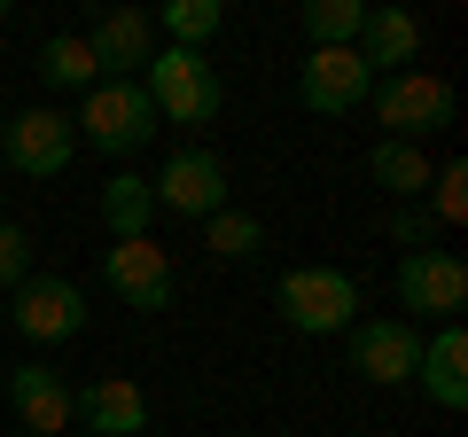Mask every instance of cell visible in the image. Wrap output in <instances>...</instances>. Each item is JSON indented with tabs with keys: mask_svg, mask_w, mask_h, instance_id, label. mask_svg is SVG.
Wrapping results in <instances>:
<instances>
[{
	"mask_svg": "<svg viewBox=\"0 0 468 437\" xmlns=\"http://www.w3.org/2000/svg\"><path fill=\"white\" fill-rule=\"evenodd\" d=\"M0 149H8V165L24 172V180H55V172L79 156V133H70L63 110H24V118H8V133H0Z\"/></svg>",
	"mask_w": 468,
	"mask_h": 437,
	"instance_id": "8fae6325",
	"label": "cell"
},
{
	"mask_svg": "<svg viewBox=\"0 0 468 437\" xmlns=\"http://www.w3.org/2000/svg\"><path fill=\"white\" fill-rule=\"evenodd\" d=\"M390 235H399L406 250H437V218H430V203H399V211H390Z\"/></svg>",
	"mask_w": 468,
	"mask_h": 437,
	"instance_id": "d4e9b609",
	"label": "cell"
},
{
	"mask_svg": "<svg viewBox=\"0 0 468 437\" xmlns=\"http://www.w3.org/2000/svg\"><path fill=\"white\" fill-rule=\"evenodd\" d=\"M79 39H86V55H94L101 79H133V70H149V55L165 48L149 8H101V16L86 24Z\"/></svg>",
	"mask_w": 468,
	"mask_h": 437,
	"instance_id": "30bf717a",
	"label": "cell"
},
{
	"mask_svg": "<svg viewBox=\"0 0 468 437\" xmlns=\"http://www.w3.org/2000/svg\"><path fill=\"white\" fill-rule=\"evenodd\" d=\"M344 336H351V375H367V383H383V390L414 383V368H421V328L414 320L375 313V320H351Z\"/></svg>",
	"mask_w": 468,
	"mask_h": 437,
	"instance_id": "8992f818",
	"label": "cell"
},
{
	"mask_svg": "<svg viewBox=\"0 0 468 437\" xmlns=\"http://www.w3.org/2000/svg\"><path fill=\"white\" fill-rule=\"evenodd\" d=\"M141 94H149V110H156V118H172V125H211L218 101H227V86H218L211 55H196V48H156L149 70H141Z\"/></svg>",
	"mask_w": 468,
	"mask_h": 437,
	"instance_id": "6da1fadb",
	"label": "cell"
},
{
	"mask_svg": "<svg viewBox=\"0 0 468 437\" xmlns=\"http://www.w3.org/2000/svg\"><path fill=\"white\" fill-rule=\"evenodd\" d=\"M70 133L94 141L101 156H133L141 141L156 133V110H149V94H141V79H101V86H86V110L70 118Z\"/></svg>",
	"mask_w": 468,
	"mask_h": 437,
	"instance_id": "277c9868",
	"label": "cell"
},
{
	"mask_svg": "<svg viewBox=\"0 0 468 437\" xmlns=\"http://www.w3.org/2000/svg\"><path fill=\"white\" fill-rule=\"evenodd\" d=\"M258 242H266V227H258L250 211H234V203H227V211H211V218H203V250H211V258H227V266L258 258Z\"/></svg>",
	"mask_w": 468,
	"mask_h": 437,
	"instance_id": "ffe728a7",
	"label": "cell"
},
{
	"mask_svg": "<svg viewBox=\"0 0 468 437\" xmlns=\"http://www.w3.org/2000/svg\"><path fill=\"white\" fill-rule=\"evenodd\" d=\"M273 297H282V320L297 336H344L359 320V282L344 266H289Z\"/></svg>",
	"mask_w": 468,
	"mask_h": 437,
	"instance_id": "7a4b0ae2",
	"label": "cell"
},
{
	"mask_svg": "<svg viewBox=\"0 0 468 437\" xmlns=\"http://www.w3.org/2000/svg\"><path fill=\"white\" fill-rule=\"evenodd\" d=\"M430 218H437V227H461V218H468V165H437V180H430Z\"/></svg>",
	"mask_w": 468,
	"mask_h": 437,
	"instance_id": "603a6c76",
	"label": "cell"
},
{
	"mask_svg": "<svg viewBox=\"0 0 468 437\" xmlns=\"http://www.w3.org/2000/svg\"><path fill=\"white\" fill-rule=\"evenodd\" d=\"M0 24H8V0H0Z\"/></svg>",
	"mask_w": 468,
	"mask_h": 437,
	"instance_id": "484cf974",
	"label": "cell"
},
{
	"mask_svg": "<svg viewBox=\"0 0 468 437\" xmlns=\"http://www.w3.org/2000/svg\"><path fill=\"white\" fill-rule=\"evenodd\" d=\"M70 421H86L94 437H141L149 430V390L133 375H94L86 390H70Z\"/></svg>",
	"mask_w": 468,
	"mask_h": 437,
	"instance_id": "4fadbf2b",
	"label": "cell"
},
{
	"mask_svg": "<svg viewBox=\"0 0 468 437\" xmlns=\"http://www.w3.org/2000/svg\"><path fill=\"white\" fill-rule=\"evenodd\" d=\"M32 282V235L16 218H0V289H24Z\"/></svg>",
	"mask_w": 468,
	"mask_h": 437,
	"instance_id": "cb8c5ba5",
	"label": "cell"
},
{
	"mask_svg": "<svg viewBox=\"0 0 468 437\" xmlns=\"http://www.w3.org/2000/svg\"><path fill=\"white\" fill-rule=\"evenodd\" d=\"M16 328L32 344H70L86 328V289L63 282V273H32V282L16 289Z\"/></svg>",
	"mask_w": 468,
	"mask_h": 437,
	"instance_id": "7c38bea8",
	"label": "cell"
},
{
	"mask_svg": "<svg viewBox=\"0 0 468 437\" xmlns=\"http://www.w3.org/2000/svg\"><path fill=\"white\" fill-rule=\"evenodd\" d=\"M8 406H16L24 437H63L70 430V383L55 368H39V359L8 368Z\"/></svg>",
	"mask_w": 468,
	"mask_h": 437,
	"instance_id": "5bb4252c",
	"label": "cell"
},
{
	"mask_svg": "<svg viewBox=\"0 0 468 437\" xmlns=\"http://www.w3.org/2000/svg\"><path fill=\"white\" fill-rule=\"evenodd\" d=\"M218 24H227L218 0H165V8H156V39H165V48H196L203 55V39H211Z\"/></svg>",
	"mask_w": 468,
	"mask_h": 437,
	"instance_id": "d6986e66",
	"label": "cell"
},
{
	"mask_svg": "<svg viewBox=\"0 0 468 437\" xmlns=\"http://www.w3.org/2000/svg\"><path fill=\"white\" fill-rule=\"evenodd\" d=\"M359 24H367V0H313L304 8V39L313 48H351Z\"/></svg>",
	"mask_w": 468,
	"mask_h": 437,
	"instance_id": "7402d4cb",
	"label": "cell"
},
{
	"mask_svg": "<svg viewBox=\"0 0 468 437\" xmlns=\"http://www.w3.org/2000/svg\"><path fill=\"white\" fill-rule=\"evenodd\" d=\"M414 383L430 390L445 414H461V406H468V328H461V320H445L437 336H421V368H414Z\"/></svg>",
	"mask_w": 468,
	"mask_h": 437,
	"instance_id": "2e32d148",
	"label": "cell"
},
{
	"mask_svg": "<svg viewBox=\"0 0 468 437\" xmlns=\"http://www.w3.org/2000/svg\"><path fill=\"white\" fill-rule=\"evenodd\" d=\"M359 63L375 70V79H399V70L421 63V16L414 8H367V24H359Z\"/></svg>",
	"mask_w": 468,
	"mask_h": 437,
	"instance_id": "9a60e30c",
	"label": "cell"
},
{
	"mask_svg": "<svg viewBox=\"0 0 468 437\" xmlns=\"http://www.w3.org/2000/svg\"><path fill=\"white\" fill-rule=\"evenodd\" d=\"M367 172H375V187H383V196H399V203H421V196H430V180H437L430 149H414V141H375Z\"/></svg>",
	"mask_w": 468,
	"mask_h": 437,
	"instance_id": "e0dca14e",
	"label": "cell"
},
{
	"mask_svg": "<svg viewBox=\"0 0 468 437\" xmlns=\"http://www.w3.org/2000/svg\"><path fill=\"white\" fill-rule=\"evenodd\" d=\"M101 266H110V297H125L133 313H172V297H180L172 250H156V235L110 242V250H101Z\"/></svg>",
	"mask_w": 468,
	"mask_h": 437,
	"instance_id": "9c48e42d",
	"label": "cell"
},
{
	"mask_svg": "<svg viewBox=\"0 0 468 437\" xmlns=\"http://www.w3.org/2000/svg\"><path fill=\"white\" fill-rule=\"evenodd\" d=\"M367 94H375V70L359 63V48H313L297 63V101L313 118H351Z\"/></svg>",
	"mask_w": 468,
	"mask_h": 437,
	"instance_id": "52a82bcc",
	"label": "cell"
},
{
	"mask_svg": "<svg viewBox=\"0 0 468 437\" xmlns=\"http://www.w3.org/2000/svg\"><path fill=\"white\" fill-rule=\"evenodd\" d=\"M149 218H156V203H149V180L117 172V180L101 187V227H110L117 242H141V235H149Z\"/></svg>",
	"mask_w": 468,
	"mask_h": 437,
	"instance_id": "ac0fdd59",
	"label": "cell"
},
{
	"mask_svg": "<svg viewBox=\"0 0 468 437\" xmlns=\"http://www.w3.org/2000/svg\"><path fill=\"white\" fill-rule=\"evenodd\" d=\"M367 101H375L383 141H414V149H421L430 133H445V125H452V86L437 79V70H421V63L399 70V79H383Z\"/></svg>",
	"mask_w": 468,
	"mask_h": 437,
	"instance_id": "3957f363",
	"label": "cell"
},
{
	"mask_svg": "<svg viewBox=\"0 0 468 437\" xmlns=\"http://www.w3.org/2000/svg\"><path fill=\"white\" fill-rule=\"evenodd\" d=\"M0 133H8V110H0Z\"/></svg>",
	"mask_w": 468,
	"mask_h": 437,
	"instance_id": "4316f807",
	"label": "cell"
},
{
	"mask_svg": "<svg viewBox=\"0 0 468 437\" xmlns=\"http://www.w3.org/2000/svg\"><path fill=\"white\" fill-rule=\"evenodd\" d=\"M39 79H48V86H101V70H94V55H86V39L79 32H55L48 39V48H39Z\"/></svg>",
	"mask_w": 468,
	"mask_h": 437,
	"instance_id": "44dd1931",
	"label": "cell"
},
{
	"mask_svg": "<svg viewBox=\"0 0 468 437\" xmlns=\"http://www.w3.org/2000/svg\"><path fill=\"white\" fill-rule=\"evenodd\" d=\"M461 304H468V266L452 250H406L399 258V320L406 313H421V320H461ZM414 320V328H421Z\"/></svg>",
	"mask_w": 468,
	"mask_h": 437,
	"instance_id": "5b68a950",
	"label": "cell"
},
{
	"mask_svg": "<svg viewBox=\"0 0 468 437\" xmlns=\"http://www.w3.org/2000/svg\"><path fill=\"white\" fill-rule=\"evenodd\" d=\"M149 203L172 218H211L227 211V165H218L211 149H172L165 172L149 180Z\"/></svg>",
	"mask_w": 468,
	"mask_h": 437,
	"instance_id": "ba28073f",
	"label": "cell"
}]
</instances>
